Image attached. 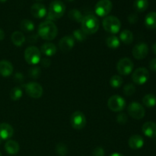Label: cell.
<instances>
[{
  "label": "cell",
  "instance_id": "obj_1",
  "mask_svg": "<svg viewBox=\"0 0 156 156\" xmlns=\"http://www.w3.org/2000/svg\"><path fill=\"white\" fill-rule=\"evenodd\" d=\"M58 28L56 24L50 21H45L38 27V36L46 41H52L57 36Z\"/></svg>",
  "mask_w": 156,
  "mask_h": 156
},
{
  "label": "cell",
  "instance_id": "obj_2",
  "mask_svg": "<svg viewBox=\"0 0 156 156\" xmlns=\"http://www.w3.org/2000/svg\"><path fill=\"white\" fill-rule=\"evenodd\" d=\"M82 30L86 34H93L96 33L99 29L100 22L99 20L96 16L93 15H88L85 16L82 19Z\"/></svg>",
  "mask_w": 156,
  "mask_h": 156
},
{
  "label": "cell",
  "instance_id": "obj_3",
  "mask_svg": "<svg viewBox=\"0 0 156 156\" xmlns=\"http://www.w3.org/2000/svg\"><path fill=\"white\" fill-rule=\"evenodd\" d=\"M66 11V5L62 2L56 0L50 3L49 6L48 13L47 14V21H54L60 18L64 15Z\"/></svg>",
  "mask_w": 156,
  "mask_h": 156
},
{
  "label": "cell",
  "instance_id": "obj_4",
  "mask_svg": "<svg viewBox=\"0 0 156 156\" xmlns=\"http://www.w3.org/2000/svg\"><path fill=\"white\" fill-rule=\"evenodd\" d=\"M103 27L107 32L111 34H117L121 27L120 21L115 16H107L103 20Z\"/></svg>",
  "mask_w": 156,
  "mask_h": 156
},
{
  "label": "cell",
  "instance_id": "obj_5",
  "mask_svg": "<svg viewBox=\"0 0 156 156\" xmlns=\"http://www.w3.org/2000/svg\"><path fill=\"white\" fill-rule=\"evenodd\" d=\"M24 59L30 65H36L39 63L41 59V50L34 46L27 47L24 51Z\"/></svg>",
  "mask_w": 156,
  "mask_h": 156
},
{
  "label": "cell",
  "instance_id": "obj_6",
  "mask_svg": "<svg viewBox=\"0 0 156 156\" xmlns=\"http://www.w3.org/2000/svg\"><path fill=\"white\" fill-rule=\"evenodd\" d=\"M127 111L129 115L136 120L143 119L144 117L145 114H146V111H145L143 105L136 101H133L129 104Z\"/></svg>",
  "mask_w": 156,
  "mask_h": 156
},
{
  "label": "cell",
  "instance_id": "obj_7",
  "mask_svg": "<svg viewBox=\"0 0 156 156\" xmlns=\"http://www.w3.org/2000/svg\"><path fill=\"white\" fill-rule=\"evenodd\" d=\"M108 106L111 111L114 112H119L125 108L126 101L120 95H113L108 99Z\"/></svg>",
  "mask_w": 156,
  "mask_h": 156
},
{
  "label": "cell",
  "instance_id": "obj_8",
  "mask_svg": "<svg viewBox=\"0 0 156 156\" xmlns=\"http://www.w3.org/2000/svg\"><path fill=\"white\" fill-rule=\"evenodd\" d=\"M113 4L111 0H100L95 5L94 11L99 17H105L111 12Z\"/></svg>",
  "mask_w": 156,
  "mask_h": 156
},
{
  "label": "cell",
  "instance_id": "obj_9",
  "mask_svg": "<svg viewBox=\"0 0 156 156\" xmlns=\"http://www.w3.org/2000/svg\"><path fill=\"white\" fill-rule=\"evenodd\" d=\"M149 79V73L147 69L138 68L133 72L132 75V79L133 82L136 85H142L146 83Z\"/></svg>",
  "mask_w": 156,
  "mask_h": 156
},
{
  "label": "cell",
  "instance_id": "obj_10",
  "mask_svg": "<svg viewBox=\"0 0 156 156\" xmlns=\"http://www.w3.org/2000/svg\"><path fill=\"white\" fill-rule=\"evenodd\" d=\"M133 62L129 58H123L117 62V69L120 75L127 76L132 73L133 69Z\"/></svg>",
  "mask_w": 156,
  "mask_h": 156
},
{
  "label": "cell",
  "instance_id": "obj_11",
  "mask_svg": "<svg viewBox=\"0 0 156 156\" xmlns=\"http://www.w3.org/2000/svg\"><path fill=\"white\" fill-rule=\"evenodd\" d=\"M24 89L29 97L32 98H40L43 94V88L37 82H29L24 85Z\"/></svg>",
  "mask_w": 156,
  "mask_h": 156
},
{
  "label": "cell",
  "instance_id": "obj_12",
  "mask_svg": "<svg viewBox=\"0 0 156 156\" xmlns=\"http://www.w3.org/2000/svg\"><path fill=\"white\" fill-rule=\"evenodd\" d=\"M71 125L74 129H82L86 124V118L83 113L80 111H76L73 113L70 118Z\"/></svg>",
  "mask_w": 156,
  "mask_h": 156
},
{
  "label": "cell",
  "instance_id": "obj_13",
  "mask_svg": "<svg viewBox=\"0 0 156 156\" xmlns=\"http://www.w3.org/2000/svg\"><path fill=\"white\" fill-rule=\"evenodd\" d=\"M149 53V47L145 43H140L133 47L132 50L133 56L136 59H143L147 56Z\"/></svg>",
  "mask_w": 156,
  "mask_h": 156
},
{
  "label": "cell",
  "instance_id": "obj_14",
  "mask_svg": "<svg viewBox=\"0 0 156 156\" xmlns=\"http://www.w3.org/2000/svg\"><path fill=\"white\" fill-rule=\"evenodd\" d=\"M75 45V39L71 35H66L61 38L59 42V47L62 51L68 52L73 48Z\"/></svg>",
  "mask_w": 156,
  "mask_h": 156
},
{
  "label": "cell",
  "instance_id": "obj_15",
  "mask_svg": "<svg viewBox=\"0 0 156 156\" xmlns=\"http://www.w3.org/2000/svg\"><path fill=\"white\" fill-rule=\"evenodd\" d=\"M30 13L34 18H43L47 16V9L41 3H35L30 8Z\"/></svg>",
  "mask_w": 156,
  "mask_h": 156
},
{
  "label": "cell",
  "instance_id": "obj_16",
  "mask_svg": "<svg viewBox=\"0 0 156 156\" xmlns=\"http://www.w3.org/2000/svg\"><path fill=\"white\" fill-rule=\"evenodd\" d=\"M142 131L145 136L149 138L156 137V123L154 122H146L143 125Z\"/></svg>",
  "mask_w": 156,
  "mask_h": 156
},
{
  "label": "cell",
  "instance_id": "obj_17",
  "mask_svg": "<svg viewBox=\"0 0 156 156\" xmlns=\"http://www.w3.org/2000/svg\"><path fill=\"white\" fill-rule=\"evenodd\" d=\"M14 129L11 125L8 123L0 124V139L2 140H6L10 139L13 136Z\"/></svg>",
  "mask_w": 156,
  "mask_h": 156
},
{
  "label": "cell",
  "instance_id": "obj_18",
  "mask_svg": "<svg viewBox=\"0 0 156 156\" xmlns=\"http://www.w3.org/2000/svg\"><path fill=\"white\" fill-rule=\"evenodd\" d=\"M13 73V66L9 61H0V75L3 77H9Z\"/></svg>",
  "mask_w": 156,
  "mask_h": 156
},
{
  "label": "cell",
  "instance_id": "obj_19",
  "mask_svg": "<svg viewBox=\"0 0 156 156\" xmlns=\"http://www.w3.org/2000/svg\"><path fill=\"white\" fill-rule=\"evenodd\" d=\"M129 146L133 149H140L144 145V140L140 135H133L129 139Z\"/></svg>",
  "mask_w": 156,
  "mask_h": 156
},
{
  "label": "cell",
  "instance_id": "obj_20",
  "mask_svg": "<svg viewBox=\"0 0 156 156\" xmlns=\"http://www.w3.org/2000/svg\"><path fill=\"white\" fill-rule=\"evenodd\" d=\"M56 51H57V48L55 46V44L50 42L45 43L41 47V53L47 56H53V55L56 54Z\"/></svg>",
  "mask_w": 156,
  "mask_h": 156
},
{
  "label": "cell",
  "instance_id": "obj_21",
  "mask_svg": "<svg viewBox=\"0 0 156 156\" xmlns=\"http://www.w3.org/2000/svg\"><path fill=\"white\" fill-rule=\"evenodd\" d=\"M5 149L9 155H15L19 152V144L14 140H8L5 145Z\"/></svg>",
  "mask_w": 156,
  "mask_h": 156
},
{
  "label": "cell",
  "instance_id": "obj_22",
  "mask_svg": "<svg viewBox=\"0 0 156 156\" xmlns=\"http://www.w3.org/2000/svg\"><path fill=\"white\" fill-rule=\"evenodd\" d=\"M145 25L149 29L156 28V12H149L145 18Z\"/></svg>",
  "mask_w": 156,
  "mask_h": 156
},
{
  "label": "cell",
  "instance_id": "obj_23",
  "mask_svg": "<svg viewBox=\"0 0 156 156\" xmlns=\"http://www.w3.org/2000/svg\"><path fill=\"white\" fill-rule=\"evenodd\" d=\"M12 43L15 44L17 47H20L22 45L25 41V37H24V34L20 31H15L14 32L11 37Z\"/></svg>",
  "mask_w": 156,
  "mask_h": 156
},
{
  "label": "cell",
  "instance_id": "obj_24",
  "mask_svg": "<svg viewBox=\"0 0 156 156\" xmlns=\"http://www.w3.org/2000/svg\"><path fill=\"white\" fill-rule=\"evenodd\" d=\"M120 41L125 44H130L133 41V34L129 30H123L120 32Z\"/></svg>",
  "mask_w": 156,
  "mask_h": 156
},
{
  "label": "cell",
  "instance_id": "obj_25",
  "mask_svg": "<svg viewBox=\"0 0 156 156\" xmlns=\"http://www.w3.org/2000/svg\"><path fill=\"white\" fill-rule=\"evenodd\" d=\"M133 7L137 12H145L149 7V1L148 0H135L133 3Z\"/></svg>",
  "mask_w": 156,
  "mask_h": 156
},
{
  "label": "cell",
  "instance_id": "obj_26",
  "mask_svg": "<svg viewBox=\"0 0 156 156\" xmlns=\"http://www.w3.org/2000/svg\"><path fill=\"white\" fill-rule=\"evenodd\" d=\"M106 44L109 48L117 49L120 45V41L117 36L111 35L106 39Z\"/></svg>",
  "mask_w": 156,
  "mask_h": 156
},
{
  "label": "cell",
  "instance_id": "obj_27",
  "mask_svg": "<svg viewBox=\"0 0 156 156\" xmlns=\"http://www.w3.org/2000/svg\"><path fill=\"white\" fill-rule=\"evenodd\" d=\"M143 103L147 108H153L156 105V96L153 94H148L143 98Z\"/></svg>",
  "mask_w": 156,
  "mask_h": 156
},
{
  "label": "cell",
  "instance_id": "obj_28",
  "mask_svg": "<svg viewBox=\"0 0 156 156\" xmlns=\"http://www.w3.org/2000/svg\"><path fill=\"white\" fill-rule=\"evenodd\" d=\"M68 16L70 19L74 21H76V22H82V19L84 18L82 12L79 10H78V9H73V10L69 11Z\"/></svg>",
  "mask_w": 156,
  "mask_h": 156
},
{
  "label": "cell",
  "instance_id": "obj_29",
  "mask_svg": "<svg viewBox=\"0 0 156 156\" xmlns=\"http://www.w3.org/2000/svg\"><path fill=\"white\" fill-rule=\"evenodd\" d=\"M21 30H23L25 32L33 31L34 29V24L31 21L28 19H24L21 21V24H20Z\"/></svg>",
  "mask_w": 156,
  "mask_h": 156
},
{
  "label": "cell",
  "instance_id": "obj_30",
  "mask_svg": "<svg viewBox=\"0 0 156 156\" xmlns=\"http://www.w3.org/2000/svg\"><path fill=\"white\" fill-rule=\"evenodd\" d=\"M123 84V79L120 76H113L110 79V85L112 88H120Z\"/></svg>",
  "mask_w": 156,
  "mask_h": 156
},
{
  "label": "cell",
  "instance_id": "obj_31",
  "mask_svg": "<svg viewBox=\"0 0 156 156\" xmlns=\"http://www.w3.org/2000/svg\"><path fill=\"white\" fill-rule=\"evenodd\" d=\"M22 90L18 87H15L10 91V98L13 101H18L22 97Z\"/></svg>",
  "mask_w": 156,
  "mask_h": 156
},
{
  "label": "cell",
  "instance_id": "obj_32",
  "mask_svg": "<svg viewBox=\"0 0 156 156\" xmlns=\"http://www.w3.org/2000/svg\"><path fill=\"white\" fill-rule=\"evenodd\" d=\"M73 38L79 42H82L86 40L87 34L82 29H76L73 31Z\"/></svg>",
  "mask_w": 156,
  "mask_h": 156
},
{
  "label": "cell",
  "instance_id": "obj_33",
  "mask_svg": "<svg viewBox=\"0 0 156 156\" xmlns=\"http://www.w3.org/2000/svg\"><path fill=\"white\" fill-rule=\"evenodd\" d=\"M28 75L31 79H38L41 76V69L37 66L30 67L28 70Z\"/></svg>",
  "mask_w": 156,
  "mask_h": 156
},
{
  "label": "cell",
  "instance_id": "obj_34",
  "mask_svg": "<svg viewBox=\"0 0 156 156\" xmlns=\"http://www.w3.org/2000/svg\"><path fill=\"white\" fill-rule=\"evenodd\" d=\"M136 92V87L133 84H127L123 88V93L126 96H131Z\"/></svg>",
  "mask_w": 156,
  "mask_h": 156
},
{
  "label": "cell",
  "instance_id": "obj_35",
  "mask_svg": "<svg viewBox=\"0 0 156 156\" xmlns=\"http://www.w3.org/2000/svg\"><path fill=\"white\" fill-rule=\"evenodd\" d=\"M56 151L59 155L65 156L67 154L68 149H67L66 146L65 144H63V143H58L56 145Z\"/></svg>",
  "mask_w": 156,
  "mask_h": 156
},
{
  "label": "cell",
  "instance_id": "obj_36",
  "mask_svg": "<svg viewBox=\"0 0 156 156\" xmlns=\"http://www.w3.org/2000/svg\"><path fill=\"white\" fill-rule=\"evenodd\" d=\"M127 117L125 114H120L117 116V121L120 124H125L127 122Z\"/></svg>",
  "mask_w": 156,
  "mask_h": 156
},
{
  "label": "cell",
  "instance_id": "obj_37",
  "mask_svg": "<svg viewBox=\"0 0 156 156\" xmlns=\"http://www.w3.org/2000/svg\"><path fill=\"white\" fill-rule=\"evenodd\" d=\"M93 156H105V150L101 147L96 148L93 152Z\"/></svg>",
  "mask_w": 156,
  "mask_h": 156
},
{
  "label": "cell",
  "instance_id": "obj_38",
  "mask_svg": "<svg viewBox=\"0 0 156 156\" xmlns=\"http://www.w3.org/2000/svg\"><path fill=\"white\" fill-rule=\"evenodd\" d=\"M128 21L130 24H136L138 21V16L136 14H131L129 17H128Z\"/></svg>",
  "mask_w": 156,
  "mask_h": 156
},
{
  "label": "cell",
  "instance_id": "obj_39",
  "mask_svg": "<svg viewBox=\"0 0 156 156\" xmlns=\"http://www.w3.org/2000/svg\"><path fill=\"white\" fill-rule=\"evenodd\" d=\"M38 34H31L27 37V41L30 44H34L38 41Z\"/></svg>",
  "mask_w": 156,
  "mask_h": 156
},
{
  "label": "cell",
  "instance_id": "obj_40",
  "mask_svg": "<svg viewBox=\"0 0 156 156\" xmlns=\"http://www.w3.org/2000/svg\"><path fill=\"white\" fill-rule=\"evenodd\" d=\"M14 79H15V82H18V83H21V82H24V76H23L21 73H17L15 75Z\"/></svg>",
  "mask_w": 156,
  "mask_h": 156
},
{
  "label": "cell",
  "instance_id": "obj_41",
  "mask_svg": "<svg viewBox=\"0 0 156 156\" xmlns=\"http://www.w3.org/2000/svg\"><path fill=\"white\" fill-rule=\"evenodd\" d=\"M41 66L44 67H49L50 66V64H51V62H50V59H47V58H44V59H41Z\"/></svg>",
  "mask_w": 156,
  "mask_h": 156
},
{
  "label": "cell",
  "instance_id": "obj_42",
  "mask_svg": "<svg viewBox=\"0 0 156 156\" xmlns=\"http://www.w3.org/2000/svg\"><path fill=\"white\" fill-rule=\"evenodd\" d=\"M149 68L152 71L156 72V58L152 59L149 62Z\"/></svg>",
  "mask_w": 156,
  "mask_h": 156
},
{
  "label": "cell",
  "instance_id": "obj_43",
  "mask_svg": "<svg viewBox=\"0 0 156 156\" xmlns=\"http://www.w3.org/2000/svg\"><path fill=\"white\" fill-rule=\"evenodd\" d=\"M5 37V32L3 31V30L0 29V41H2Z\"/></svg>",
  "mask_w": 156,
  "mask_h": 156
},
{
  "label": "cell",
  "instance_id": "obj_44",
  "mask_svg": "<svg viewBox=\"0 0 156 156\" xmlns=\"http://www.w3.org/2000/svg\"><path fill=\"white\" fill-rule=\"evenodd\" d=\"M152 51L155 53V54H156V42L152 45Z\"/></svg>",
  "mask_w": 156,
  "mask_h": 156
},
{
  "label": "cell",
  "instance_id": "obj_45",
  "mask_svg": "<svg viewBox=\"0 0 156 156\" xmlns=\"http://www.w3.org/2000/svg\"><path fill=\"white\" fill-rule=\"evenodd\" d=\"M110 156H124V155H123V154H120V153H114Z\"/></svg>",
  "mask_w": 156,
  "mask_h": 156
},
{
  "label": "cell",
  "instance_id": "obj_46",
  "mask_svg": "<svg viewBox=\"0 0 156 156\" xmlns=\"http://www.w3.org/2000/svg\"><path fill=\"white\" fill-rule=\"evenodd\" d=\"M7 0H0V2H5Z\"/></svg>",
  "mask_w": 156,
  "mask_h": 156
},
{
  "label": "cell",
  "instance_id": "obj_47",
  "mask_svg": "<svg viewBox=\"0 0 156 156\" xmlns=\"http://www.w3.org/2000/svg\"><path fill=\"white\" fill-rule=\"evenodd\" d=\"M1 143H2V140H1V139H0V144H1Z\"/></svg>",
  "mask_w": 156,
  "mask_h": 156
},
{
  "label": "cell",
  "instance_id": "obj_48",
  "mask_svg": "<svg viewBox=\"0 0 156 156\" xmlns=\"http://www.w3.org/2000/svg\"><path fill=\"white\" fill-rule=\"evenodd\" d=\"M68 1H73V0H68Z\"/></svg>",
  "mask_w": 156,
  "mask_h": 156
},
{
  "label": "cell",
  "instance_id": "obj_49",
  "mask_svg": "<svg viewBox=\"0 0 156 156\" xmlns=\"http://www.w3.org/2000/svg\"><path fill=\"white\" fill-rule=\"evenodd\" d=\"M0 156H2V154H1V152H0Z\"/></svg>",
  "mask_w": 156,
  "mask_h": 156
},
{
  "label": "cell",
  "instance_id": "obj_50",
  "mask_svg": "<svg viewBox=\"0 0 156 156\" xmlns=\"http://www.w3.org/2000/svg\"><path fill=\"white\" fill-rule=\"evenodd\" d=\"M37 1H41V0H37Z\"/></svg>",
  "mask_w": 156,
  "mask_h": 156
},
{
  "label": "cell",
  "instance_id": "obj_51",
  "mask_svg": "<svg viewBox=\"0 0 156 156\" xmlns=\"http://www.w3.org/2000/svg\"><path fill=\"white\" fill-rule=\"evenodd\" d=\"M155 143H156V142H155Z\"/></svg>",
  "mask_w": 156,
  "mask_h": 156
}]
</instances>
